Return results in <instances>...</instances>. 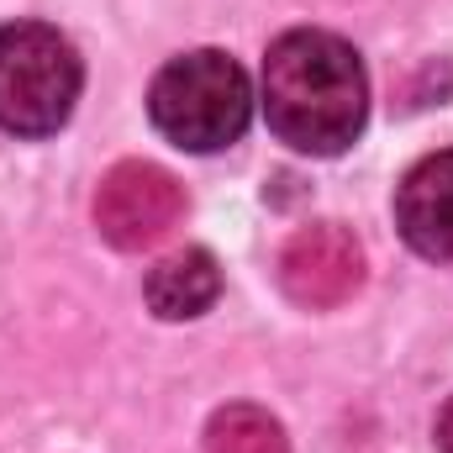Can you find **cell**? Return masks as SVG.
Returning <instances> with one entry per match:
<instances>
[{"instance_id":"6da1fadb","label":"cell","mask_w":453,"mask_h":453,"mask_svg":"<svg viewBox=\"0 0 453 453\" xmlns=\"http://www.w3.org/2000/svg\"><path fill=\"white\" fill-rule=\"evenodd\" d=\"M264 116L296 153H342L369 116V80L358 53L333 32H285L264 58Z\"/></svg>"},{"instance_id":"7a4b0ae2","label":"cell","mask_w":453,"mask_h":453,"mask_svg":"<svg viewBox=\"0 0 453 453\" xmlns=\"http://www.w3.org/2000/svg\"><path fill=\"white\" fill-rule=\"evenodd\" d=\"M148 116L174 148L217 153V148L242 137V127L253 116L248 74L217 48L185 53V58L158 69V80L148 90Z\"/></svg>"},{"instance_id":"3957f363","label":"cell","mask_w":453,"mask_h":453,"mask_svg":"<svg viewBox=\"0 0 453 453\" xmlns=\"http://www.w3.org/2000/svg\"><path fill=\"white\" fill-rule=\"evenodd\" d=\"M85 69L74 42L42 21L0 27V127L16 137L58 132L80 101Z\"/></svg>"},{"instance_id":"277c9868","label":"cell","mask_w":453,"mask_h":453,"mask_svg":"<svg viewBox=\"0 0 453 453\" xmlns=\"http://www.w3.org/2000/svg\"><path fill=\"white\" fill-rule=\"evenodd\" d=\"M180 217H185L180 180L169 169H158V164H142V158L116 164L101 180V190H96V226L121 253L153 248L158 237H169L180 226Z\"/></svg>"},{"instance_id":"5b68a950","label":"cell","mask_w":453,"mask_h":453,"mask_svg":"<svg viewBox=\"0 0 453 453\" xmlns=\"http://www.w3.org/2000/svg\"><path fill=\"white\" fill-rule=\"evenodd\" d=\"M280 285L306 311H333L364 285V248L338 222L301 226L280 253Z\"/></svg>"},{"instance_id":"8992f818","label":"cell","mask_w":453,"mask_h":453,"mask_svg":"<svg viewBox=\"0 0 453 453\" xmlns=\"http://www.w3.org/2000/svg\"><path fill=\"white\" fill-rule=\"evenodd\" d=\"M395 226L422 253L453 264V148L422 158L395 190Z\"/></svg>"},{"instance_id":"52a82bcc","label":"cell","mask_w":453,"mask_h":453,"mask_svg":"<svg viewBox=\"0 0 453 453\" xmlns=\"http://www.w3.org/2000/svg\"><path fill=\"white\" fill-rule=\"evenodd\" d=\"M222 296V269L206 248H180L148 269V306L164 322H190Z\"/></svg>"},{"instance_id":"ba28073f","label":"cell","mask_w":453,"mask_h":453,"mask_svg":"<svg viewBox=\"0 0 453 453\" xmlns=\"http://www.w3.org/2000/svg\"><path fill=\"white\" fill-rule=\"evenodd\" d=\"M206 453H290V438L264 406H222L206 427Z\"/></svg>"},{"instance_id":"9c48e42d","label":"cell","mask_w":453,"mask_h":453,"mask_svg":"<svg viewBox=\"0 0 453 453\" xmlns=\"http://www.w3.org/2000/svg\"><path fill=\"white\" fill-rule=\"evenodd\" d=\"M438 453H453V401L443 406V417H438Z\"/></svg>"}]
</instances>
